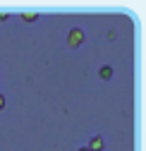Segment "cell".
<instances>
[{
    "mask_svg": "<svg viewBox=\"0 0 146 151\" xmlns=\"http://www.w3.org/2000/svg\"><path fill=\"white\" fill-rule=\"evenodd\" d=\"M86 149H89V151H103V149H105V139H103L101 134H94V137L89 139Z\"/></svg>",
    "mask_w": 146,
    "mask_h": 151,
    "instance_id": "obj_2",
    "label": "cell"
},
{
    "mask_svg": "<svg viewBox=\"0 0 146 151\" xmlns=\"http://www.w3.org/2000/svg\"><path fill=\"white\" fill-rule=\"evenodd\" d=\"M84 41H86V34H84L82 27H72V29L67 31V46H69V48H79Z\"/></svg>",
    "mask_w": 146,
    "mask_h": 151,
    "instance_id": "obj_1",
    "label": "cell"
},
{
    "mask_svg": "<svg viewBox=\"0 0 146 151\" xmlns=\"http://www.w3.org/2000/svg\"><path fill=\"white\" fill-rule=\"evenodd\" d=\"M77 151H89V149H86V146H79V149H77Z\"/></svg>",
    "mask_w": 146,
    "mask_h": 151,
    "instance_id": "obj_6",
    "label": "cell"
},
{
    "mask_svg": "<svg viewBox=\"0 0 146 151\" xmlns=\"http://www.w3.org/2000/svg\"><path fill=\"white\" fill-rule=\"evenodd\" d=\"M5 106H7V101H5V96L0 93V110H5Z\"/></svg>",
    "mask_w": 146,
    "mask_h": 151,
    "instance_id": "obj_5",
    "label": "cell"
},
{
    "mask_svg": "<svg viewBox=\"0 0 146 151\" xmlns=\"http://www.w3.org/2000/svg\"><path fill=\"white\" fill-rule=\"evenodd\" d=\"M113 74H115V72H113L110 65H101V67H98V77H101L103 82H110V79H113Z\"/></svg>",
    "mask_w": 146,
    "mask_h": 151,
    "instance_id": "obj_3",
    "label": "cell"
},
{
    "mask_svg": "<svg viewBox=\"0 0 146 151\" xmlns=\"http://www.w3.org/2000/svg\"><path fill=\"white\" fill-rule=\"evenodd\" d=\"M19 17H22V19H24L26 24H31V22H36V19H39V12H29V10H22V12H19Z\"/></svg>",
    "mask_w": 146,
    "mask_h": 151,
    "instance_id": "obj_4",
    "label": "cell"
}]
</instances>
